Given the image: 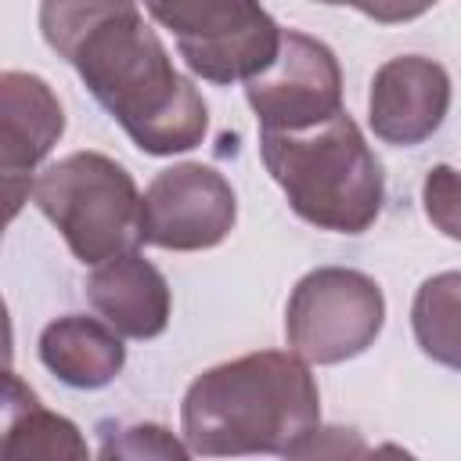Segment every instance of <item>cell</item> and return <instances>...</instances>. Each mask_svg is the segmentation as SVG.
I'll list each match as a JSON object with an SVG mask.
<instances>
[{
    "instance_id": "ba28073f",
    "label": "cell",
    "mask_w": 461,
    "mask_h": 461,
    "mask_svg": "<svg viewBox=\"0 0 461 461\" xmlns=\"http://www.w3.org/2000/svg\"><path fill=\"white\" fill-rule=\"evenodd\" d=\"M259 130H306L342 112V68L328 43L285 29L277 58L245 79Z\"/></svg>"
},
{
    "instance_id": "9c48e42d",
    "label": "cell",
    "mask_w": 461,
    "mask_h": 461,
    "mask_svg": "<svg viewBox=\"0 0 461 461\" xmlns=\"http://www.w3.org/2000/svg\"><path fill=\"white\" fill-rule=\"evenodd\" d=\"M65 133V108L50 83L32 72L7 68L0 76V176L7 220L32 198L36 169Z\"/></svg>"
},
{
    "instance_id": "4fadbf2b",
    "label": "cell",
    "mask_w": 461,
    "mask_h": 461,
    "mask_svg": "<svg viewBox=\"0 0 461 461\" xmlns=\"http://www.w3.org/2000/svg\"><path fill=\"white\" fill-rule=\"evenodd\" d=\"M4 461H25V457H43V461H61V457H86V439L79 429L47 411L32 389L22 385L18 375L7 378V425H4Z\"/></svg>"
},
{
    "instance_id": "30bf717a",
    "label": "cell",
    "mask_w": 461,
    "mask_h": 461,
    "mask_svg": "<svg viewBox=\"0 0 461 461\" xmlns=\"http://www.w3.org/2000/svg\"><path fill=\"white\" fill-rule=\"evenodd\" d=\"M450 112V76L425 54H400L378 65L367 94V122L378 140L414 148L429 140Z\"/></svg>"
},
{
    "instance_id": "2e32d148",
    "label": "cell",
    "mask_w": 461,
    "mask_h": 461,
    "mask_svg": "<svg viewBox=\"0 0 461 461\" xmlns=\"http://www.w3.org/2000/svg\"><path fill=\"white\" fill-rule=\"evenodd\" d=\"M191 454L187 443L173 439L169 429L162 425H130V429H119V439H104L101 447V457H173V461H184Z\"/></svg>"
},
{
    "instance_id": "6da1fadb",
    "label": "cell",
    "mask_w": 461,
    "mask_h": 461,
    "mask_svg": "<svg viewBox=\"0 0 461 461\" xmlns=\"http://www.w3.org/2000/svg\"><path fill=\"white\" fill-rule=\"evenodd\" d=\"M40 32L144 155L202 144L209 108L144 22L140 0H40Z\"/></svg>"
},
{
    "instance_id": "8fae6325",
    "label": "cell",
    "mask_w": 461,
    "mask_h": 461,
    "mask_svg": "<svg viewBox=\"0 0 461 461\" xmlns=\"http://www.w3.org/2000/svg\"><path fill=\"white\" fill-rule=\"evenodd\" d=\"M86 299L122 339H158L169 328L173 292L162 270L137 249L97 263L86 277Z\"/></svg>"
},
{
    "instance_id": "ac0fdd59",
    "label": "cell",
    "mask_w": 461,
    "mask_h": 461,
    "mask_svg": "<svg viewBox=\"0 0 461 461\" xmlns=\"http://www.w3.org/2000/svg\"><path fill=\"white\" fill-rule=\"evenodd\" d=\"M313 4H328V7H342V4H349V7H357L360 0H313Z\"/></svg>"
},
{
    "instance_id": "8992f818",
    "label": "cell",
    "mask_w": 461,
    "mask_h": 461,
    "mask_svg": "<svg viewBox=\"0 0 461 461\" xmlns=\"http://www.w3.org/2000/svg\"><path fill=\"white\" fill-rule=\"evenodd\" d=\"M382 324L385 295L371 274L353 267H317L303 274L285 306L288 349L317 367L367 353Z\"/></svg>"
},
{
    "instance_id": "e0dca14e",
    "label": "cell",
    "mask_w": 461,
    "mask_h": 461,
    "mask_svg": "<svg viewBox=\"0 0 461 461\" xmlns=\"http://www.w3.org/2000/svg\"><path fill=\"white\" fill-rule=\"evenodd\" d=\"M432 4H439V0H360L357 11L367 14L371 22L396 25V22H414V18H421Z\"/></svg>"
},
{
    "instance_id": "52a82bcc",
    "label": "cell",
    "mask_w": 461,
    "mask_h": 461,
    "mask_svg": "<svg viewBox=\"0 0 461 461\" xmlns=\"http://www.w3.org/2000/svg\"><path fill=\"white\" fill-rule=\"evenodd\" d=\"M238 223L230 180L205 162H176L151 176L140 198V245L166 252L216 249Z\"/></svg>"
},
{
    "instance_id": "7a4b0ae2",
    "label": "cell",
    "mask_w": 461,
    "mask_h": 461,
    "mask_svg": "<svg viewBox=\"0 0 461 461\" xmlns=\"http://www.w3.org/2000/svg\"><path fill=\"white\" fill-rule=\"evenodd\" d=\"M321 429V393L299 353L259 349L202 371L180 403V432L191 454L303 457Z\"/></svg>"
},
{
    "instance_id": "277c9868",
    "label": "cell",
    "mask_w": 461,
    "mask_h": 461,
    "mask_svg": "<svg viewBox=\"0 0 461 461\" xmlns=\"http://www.w3.org/2000/svg\"><path fill=\"white\" fill-rule=\"evenodd\" d=\"M140 198L130 169L104 151H72L32 184V205L86 267L140 245Z\"/></svg>"
},
{
    "instance_id": "3957f363",
    "label": "cell",
    "mask_w": 461,
    "mask_h": 461,
    "mask_svg": "<svg viewBox=\"0 0 461 461\" xmlns=\"http://www.w3.org/2000/svg\"><path fill=\"white\" fill-rule=\"evenodd\" d=\"M259 158L288 209L317 230L364 234L382 212V162L346 112L306 130H259Z\"/></svg>"
},
{
    "instance_id": "5b68a950",
    "label": "cell",
    "mask_w": 461,
    "mask_h": 461,
    "mask_svg": "<svg viewBox=\"0 0 461 461\" xmlns=\"http://www.w3.org/2000/svg\"><path fill=\"white\" fill-rule=\"evenodd\" d=\"M155 25L173 32L184 65L216 86L263 72L281 47V25L259 0H140Z\"/></svg>"
},
{
    "instance_id": "7c38bea8",
    "label": "cell",
    "mask_w": 461,
    "mask_h": 461,
    "mask_svg": "<svg viewBox=\"0 0 461 461\" xmlns=\"http://www.w3.org/2000/svg\"><path fill=\"white\" fill-rule=\"evenodd\" d=\"M40 364L72 389H104L126 364L122 335L104 317L65 313L40 331Z\"/></svg>"
},
{
    "instance_id": "9a60e30c",
    "label": "cell",
    "mask_w": 461,
    "mask_h": 461,
    "mask_svg": "<svg viewBox=\"0 0 461 461\" xmlns=\"http://www.w3.org/2000/svg\"><path fill=\"white\" fill-rule=\"evenodd\" d=\"M421 209L439 234L461 241V169L447 162L432 166L421 180Z\"/></svg>"
},
{
    "instance_id": "5bb4252c",
    "label": "cell",
    "mask_w": 461,
    "mask_h": 461,
    "mask_svg": "<svg viewBox=\"0 0 461 461\" xmlns=\"http://www.w3.org/2000/svg\"><path fill=\"white\" fill-rule=\"evenodd\" d=\"M411 331L429 360L461 371V270L421 281L411 303Z\"/></svg>"
}]
</instances>
